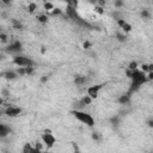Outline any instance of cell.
I'll list each match as a JSON object with an SVG mask.
<instances>
[{"label":"cell","instance_id":"obj_1","mask_svg":"<svg viewBox=\"0 0 153 153\" xmlns=\"http://www.w3.org/2000/svg\"><path fill=\"white\" fill-rule=\"evenodd\" d=\"M147 81V75L142 71H133L132 74V91L138 90L142 84Z\"/></svg>","mask_w":153,"mask_h":153},{"label":"cell","instance_id":"obj_2","mask_svg":"<svg viewBox=\"0 0 153 153\" xmlns=\"http://www.w3.org/2000/svg\"><path fill=\"white\" fill-rule=\"evenodd\" d=\"M71 114H72L78 121H80L81 123H84V124H86V126H89V127H93V126H94V119H93L90 114H87V113H85V111H81V110H72Z\"/></svg>","mask_w":153,"mask_h":153},{"label":"cell","instance_id":"obj_3","mask_svg":"<svg viewBox=\"0 0 153 153\" xmlns=\"http://www.w3.org/2000/svg\"><path fill=\"white\" fill-rule=\"evenodd\" d=\"M13 64L17 65L18 67H32L34 66V62L31 59L26 58V56H23V55H17L13 58Z\"/></svg>","mask_w":153,"mask_h":153},{"label":"cell","instance_id":"obj_4","mask_svg":"<svg viewBox=\"0 0 153 153\" xmlns=\"http://www.w3.org/2000/svg\"><path fill=\"white\" fill-rule=\"evenodd\" d=\"M42 141L47 148H52L56 143V138L50 132L47 130V132H44V134H42Z\"/></svg>","mask_w":153,"mask_h":153},{"label":"cell","instance_id":"obj_5","mask_svg":"<svg viewBox=\"0 0 153 153\" xmlns=\"http://www.w3.org/2000/svg\"><path fill=\"white\" fill-rule=\"evenodd\" d=\"M22 114V109L19 107H13V105H10L6 108L5 110V115H7L9 117H17Z\"/></svg>","mask_w":153,"mask_h":153},{"label":"cell","instance_id":"obj_6","mask_svg":"<svg viewBox=\"0 0 153 153\" xmlns=\"http://www.w3.org/2000/svg\"><path fill=\"white\" fill-rule=\"evenodd\" d=\"M103 85H93V86H90L87 89V96H90L92 99L93 98H97L98 97V93H99V90L102 89Z\"/></svg>","mask_w":153,"mask_h":153},{"label":"cell","instance_id":"obj_7","mask_svg":"<svg viewBox=\"0 0 153 153\" xmlns=\"http://www.w3.org/2000/svg\"><path fill=\"white\" fill-rule=\"evenodd\" d=\"M7 50L10 53H18V52H20V50H22V43L19 41H15V42L9 44Z\"/></svg>","mask_w":153,"mask_h":153},{"label":"cell","instance_id":"obj_8","mask_svg":"<svg viewBox=\"0 0 153 153\" xmlns=\"http://www.w3.org/2000/svg\"><path fill=\"white\" fill-rule=\"evenodd\" d=\"M22 153H41V151H38V149H37L35 146H32L31 143L26 142V143L23 146Z\"/></svg>","mask_w":153,"mask_h":153},{"label":"cell","instance_id":"obj_9","mask_svg":"<svg viewBox=\"0 0 153 153\" xmlns=\"http://www.w3.org/2000/svg\"><path fill=\"white\" fill-rule=\"evenodd\" d=\"M10 133H11L10 127H7L6 124H0V136L5 138V136H7Z\"/></svg>","mask_w":153,"mask_h":153},{"label":"cell","instance_id":"obj_10","mask_svg":"<svg viewBox=\"0 0 153 153\" xmlns=\"http://www.w3.org/2000/svg\"><path fill=\"white\" fill-rule=\"evenodd\" d=\"M80 102L84 104V107H85V105H90V104L92 103V98H91L90 96H85V97H83V99H81Z\"/></svg>","mask_w":153,"mask_h":153},{"label":"cell","instance_id":"obj_11","mask_svg":"<svg viewBox=\"0 0 153 153\" xmlns=\"http://www.w3.org/2000/svg\"><path fill=\"white\" fill-rule=\"evenodd\" d=\"M37 19H38V22L42 23V24L48 23V16H47V15H40V16H37Z\"/></svg>","mask_w":153,"mask_h":153},{"label":"cell","instance_id":"obj_12","mask_svg":"<svg viewBox=\"0 0 153 153\" xmlns=\"http://www.w3.org/2000/svg\"><path fill=\"white\" fill-rule=\"evenodd\" d=\"M5 77H6L7 79H15V78L18 77V73H17V72H13V71L6 72V73H5Z\"/></svg>","mask_w":153,"mask_h":153},{"label":"cell","instance_id":"obj_13","mask_svg":"<svg viewBox=\"0 0 153 153\" xmlns=\"http://www.w3.org/2000/svg\"><path fill=\"white\" fill-rule=\"evenodd\" d=\"M44 10H47V11H52V10H54L55 7H54V5L52 4V3H44Z\"/></svg>","mask_w":153,"mask_h":153},{"label":"cell","instance_id":"obj_14","mask_svg":"<svg viewBox=\"0 0 153 153\" xmlns=\"http://www.w3.org/2000/svg\"><path fill=\"white\" fill-rule=\"evenodd\" d=\"M74 81H75V84H77V85H83V84L85 83V78L79 75V77H77V78H75V80H74Z\"/></svg>","mask_w":153,"mask_h":153},{"label":"cell","instance_id":"obj_15","mask_svg":"<svg viewBox=\"0 0 153 153\" xmlns=\"http://www.w3.org/2000/svg\"><path fill=\"white\" fill-rule=\"evenodd\" d=\"M36 9H37V5H36L35 3H31V4H29V6H28V10H29V12H34Z\"/></svg>","mask_w":153,"mask_h":153},{"label":"cell","instance_id":"obj_16","mask_svg":"<svg viewBox=\"0 0 153 153\" xmlns=\"http://www.w3.org/2000/svg\"><path fill=\"white\" fill-rule=\"evenodd\" d=\"M122 29H123V31H124V32H129V31L132 30V25H130V24H128V23H126V24L122 26Z\"/></svg>","mask_w":153,"mask_h":153},{"label":"cell","instance_id":"obj_17","mask_svg":"<svg viewBox=\"0 0 153 153\" xmlns=\"http://www.w3.org/2000/svg\"><path fill=\"white\" fill-rule=\"evenodd\" d=\"M136 68H138V64H136V62H130V64H129L128 70H130V71H136Z\"/></svg>","mask_w":153,"mask_h":153},{"label":"cell","instance_id":"obj_18","mask_svg":"<svg viewBox=\"0 0 153 153\" xmlns=\"http://www.w3.org/2000/svg\"><path fill=\"white\" fill-rule=\"evenodd\" d=\"M62 12H61V10L60 9H54L53 11H52V15L53 16H56V15H61Z\"/></svg>","mask_w":153,"mask_h":153},{"label":"cell","instance_id":"obj_19","mask_svg":"<svg viewBox=\"0 0 153 153\" xmlns=\"http://www.w3.org/2000/svg\"><path fill=\"white\" fill-rule=\"evenodd\" d=\"M141 17H143V18H148V17H149V12H148L147 10H143V11L141 12Z\"/></svg>","mask_w":153,"mask_h":153},{"label":"cell","instance_id":"obj_20","mask_svg":"<svg viewBox=\"0 0 153 153\" xmlns=\"http://www.w3.org/2000/svg\"><path fill=\"white\" fill-rule=\"evenodd\" d=\"M94 10H96V12H98V13H100V15L103 13V7H100V6H96Z\"/></svg>","mask_w":153,"mask_h":153},{"label":"cell","instance_id":"obj_21","mask_svg":"<svg viewBox=\"0 0 153 153\" xmlns=\"http://www.w3.org/2000/svg\"><path fill=\"white\" fill-rule=\"evenodd\" d=\"M83 47H84V49H89V48L91 47V43L86 41V42H84V44H83Z\"/></svg>","mask_w":153,"mask_h":153},{"label":"cell","instance_id":"obj_22","mask_svg":"<svg viewBox=\"0 0 153 153\" xmlns=\"http://www.w3.org/2000/svg\"><path fill=\"white\" fill-rule=\"evenodd\" d=\"M34 72V67H26V74H31Z\"/></svg>","mask_w":153,"mask_h":153},{"label":"cell","instance_id":"obj_23","mask_svg":"<svg viewBox=\"0 0 153 153\" xmlns=\"http://www.w3.org/2000/svg\"><path fill=\"white\" fill-rule=\"evenodd\" d=\"M35 147H36V148H37L38 151H41V149H42V143H41V142H36ZM41 152H42V151H41Z\"/></svg>","mask_w":153,"mask_h":153},{"label":"cell","instance_id":"obj_24","mask_svg":"<svg viewBox=\"0 0 153 153\" xmlns=\"http://www.w3.org/2000/svg\"><path fill=\"white\" fill-rule=\"evenodd\" d=\"M0 38H1V41H3V42H6V40H7V36H6L5 34H1V35H0Z\"/></svg>","mask_w":153,"mask_h":153},{"label":"cell","instance_id":"obj_25","mask_svg":"<svg viewBox=\"0 0 153 153\" xmlns=\"http://www.w3.org/2000/svg\"><path fill=\"white\" fill-rule=\"evenodd\" d=\"M153 79V72H148V75H147V80H152Z\"/></svg>","mask_w":153,"mask_h":153},{"label":"cell","instance_id":"obj_26","mask_svg":"<svg viewBox=\"0 0 153 153\" xmlns=\"http://www.w3.org/2000/svg\"><path fill=\"white\" fill-rule=\"evenodd\" d=\"M147 124H148V127L153 128V120H148V121H147Z\"/></svg>","mask_w":153,"mask_h":153},{"label":"cell","instance_id":"obj_27","mask_svg":"<svg viewBox=\"0 0 153 153\" xmlns=\"http://www.w3.org/2000/svg\"><path fill=\"white\" fill-rule=\"evenodd\" d=\"M122 5H123L122 1H116V3H115V6H122Z\"/></svg>","mask_w":153,"mask_h":153},{"label":"cell","instance_id":"obj_28","mask_svg":"<svg viewBox=\"0 0 153 153\" xmlns=\"http://www.w3.org/2000/svg\"><path fill=\"white\" fill-rule=\"evenodd\" d=\"M148 72H153V65H148Z\"/></svg>","mask_w":153,"mask_h":153},{"label":"cell","instance_id":"obj_29","mask_svg":"<svg viewBox=\"0 0 153 153\" xmlns=\"http://www.w3.org/2000/svg\"><path fill=\"white\" fill-rule=\"evenodd\" d=\"M73 153H80V152H79V151H78V148H75V149H74V152H73Z\"/></svg>","mask_w":153,"mask_h":153}]
</instances>
